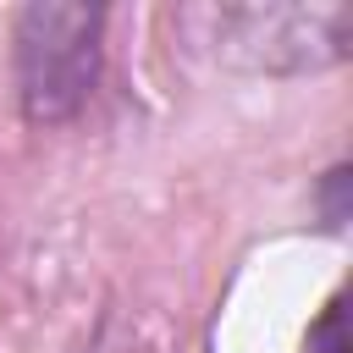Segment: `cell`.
<instances>
[{
	"label": "cell",
	"instance_id": "obj_2",
	"mask_svg": "<svg viewBox=\"0 0 353 353\" xmlns=\"http://www.w3.org/2000/svg\"><path fill=\"white\" fill-rule=\"evenodd\" d=\"M210 61L243 77H314L347 61L353 11L320 6H215L199 17Z\"/></svg>",
	"mask_w": 353,
	"mask_h": 353
},
{
	"label": "cell",
	"instance_id": "obj_3",
	"mask_svg": "<svg viewBox=\"0 0 353 353\" xmlns=\"http://www.w3.org/2000/svg\"><path fill=\"white\" fill-rule=\"evenodd\" d=\"M309 210H314V221H320L325 237H342L347 232V221H353V165L347 160H336V165H325L314 176Z\"/></svg>",
	"mask_w": 353,
	"mask_h": 353
},
{
	"label": "cell",
	"instance_id": "obj_4",
	"mask_svg": "<svg viewBox=\"0 0 353 353\" xmlns=\"http://www.w3.org/2000/svg\"><path fill=\"white\" fill-rule=\"evenodd\" d=\"M303 353H347V292L336 287L303 331Z\"/></svg>",
	"mask_w": 353,
	"mask_h": 353
},
{
	"label": "cell",
	"instance_id": "obj_1",
	"mask_svg": "<svg viewBox=\"0 0 353 353\" xmlns=\"http://www.w3.org/2000/svg\"><path fill=\"white\" fill-rule=\"evenodd\" d=\"M110 11L88 0H28L11 11V88L28 127L77 121L105 83Z\"/></svg>",
	"mask_w": 353,
	"mask_h": 353
}]
</instances>
